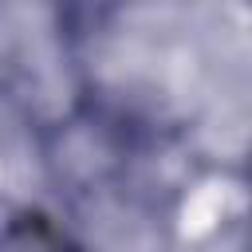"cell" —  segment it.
<instances>
[{
    "label": "cell",
    "mask_w": 252,
    "mask_h": 252,
    "mask_svg": "<svg viewBox=\"0 0 252 252\" xmlns=\"http://www.w3.org/2000/svg\"><path fill=\"white\" fill-rule=\"evenodd\" d=\"M0 252H79L47 217L24 213L0 232Z\"/></svg>",
    "instance_id": "cell-1"
},
{
    "label": "cell",
    "mask_w": 252,
    "mask_h": 252,
    "mask_svg": "<svg viewBox=\"0 0 252 252\" xmlns=\"http://www.w3.org/2000/svg\"><path fill=\"white\" fill-rule=\"evenodd\" d=\"M55 4L63 8V20H67L71 28H91V24H98L102 12L114 8L118 0H55Z\"/></svg>",
    "instance_id": "cell-2"
}]
</instances>
